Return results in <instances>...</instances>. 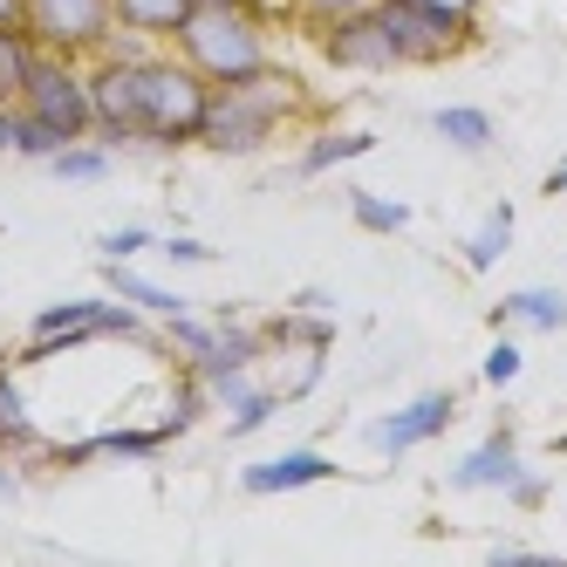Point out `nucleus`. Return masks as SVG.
Wrapping results in <instances>:
<instances>
[{
	"instance_id": "1",
	"label": "nucleus",
	"mask_w": 567,
	"mask_h": 567,
	"mask_svg": "<svg viewBox=\"0 0 567 567\" xmlns=\"http://www.w3.org/2000/svg\"><path fill=\"white\" fill-rule=\"evenodd\" d=\"M308 110V83L288 69H260L254 83H233V90H213V110H206V144L213 157H254L267 151L280 131L295 124V116Z\"/></svg>"
},
{
	"instance_id": "2",
	"label": "nucleus",
	"mask_w": 567,
	"mask_h": 567,
	"mask_svg": "<svg viewBox=\"0 0 567 567\" xmlns=\"http://www.w3.org/2000/svg\"><path fill=\"white\" fill-rule=\"evenodd\" d=\"M178 55L206 75L213 90H233V83H254L260 69H274V34H267V14L254 0H206L185 34H178Z\"/></svg>"
},
{
	"instance_id": "3",
	"label": "nucleus",
	"mask_w": 567,
	"mask_h": 567,
	"mask_svg": "<svg viewBox=\"0 0 567 567\" xmlns=\"http://www.w3.org/2000/svg\"><path fill=\"white\" fill-rule=\"evenodd\" d=\"M206 110H213V83L178 49L144 62V144H157V151L198 144L206 137Z\"/></svg>"
},
{
	"instance_id": "4",
	"label": "nucleus",
	"mask_w": 567,
	"mask_h": 567,
	"mask_svg": "<svg viewBox=\"0 0 567 567\" xmlns=\"http://www.w3.org/2000/svg\"><path fill=\"white\" fill-rule=\"evenodd\" d=\"M96 336H124V342H144L151 336V321H144V308H131L124 295L116 301H55V308H42L28 321V355L42 362V355H62V349H75V342H96Z\"/></svg>"
},
{
	"instance_id": "5",
	"label": "nucleus",
	"mask_w": 567,
	"mask_h": 567,
	"mask_svg": "<svg viewBox=\"0 0 567 567\" xmlns=\"http://www.w3.org/2000/svg\"><path fill=\"white\" fill-rule=\"evenodd\" d=\"M21 110H34L62 144H83V137L96 131V110H90V62L42 49V55H34V69H28Z\"/></svg>"
},
{
	"instance_id": "6",
	"label": "nucleus",
	"mask_w": 567,
	"mask_h": 567,
	"mask_svg": "<svg viewBox=\"0 0 567 567\" xmlns=\"http://www.w3.org/2000/svg\"><path fill=\"white\" fill-rule=\"evenodd\" d=\"M370 14L383 21V34L396 42L403 69H437V62H452V55L472 49V21H452V14L424 8V0H377Z\"/></svg>"
},
{
	"instance_id": "7",
	"label": "nucleus",
	"mask_w": 567,
	"mask_h": 567,
	"mask_svg": "<svg viewBox=\"0 0 567 567\" xmlns=\"http://www.w3.org/2000/svg\"><path fill=\"white\" fill-rule=\"evenodd\" d=\"M28 34L55 55L96 62L116 34V8L110 0H28Z\"/></svg>"
},
{
	"instance_id": "8",
	"label": "nucleus",
	"mask_w": 567,
	"mask_h": 567,
	"mask_svg": "<svg viewBox=\"0 0 567 567\" xmlns=\"http://www.w3.org/2000/svg\"><path fill=\"white\" fill-rule=\"evenodd\" d=\"M144 62H151V55H96V62H90L96 137H110V144L144 137Z\"/></svg>"
},
{
	"instance_id": "9",
	"label": "nucleus",
	"mask_w": 567,
	"mask_h": 567,
	"mask_svg": "<svg viewBox=\"0 0 567 567\" xmlns=\"http://www.w3.org/2000/svg\"><path fill=\"white\" fill-rule=\"evenodd\" d=\"M321 62L342 69V75H390V69H403V55H396V42L383 34L377 14L321 21Z\"/></svg>"
},
{
	"instance_id": "10",
	"label": "nucleus",
	"mask_w": 567,
	"mask_h": 567,
	"mask_svg": "<svg viewBox=\"0 0 567 567\" xmlns=\"http://www.w3.org/2000/svg\"><path fill=\"white\" fill-rule=\"evenodd\" d=\"M452 417H458V396H452V390H424V396L403 403V411H390V417H377V424H362V437H370L377 458H403V452H417L424 437H437Z\"/></svg>"
},
{
	"instance_id": "11",
	"label": "nucleus",
	"mask_w": 567,
	"mask_h": 567,
	"mask_svg": "<svg viewBox=\"0 0 567 567\" xmlns=\"http://www.w3.org/2000/svg\"><path fill=\"white\" fill-rule=\"evenodd\" d=\"M519 472H526L519 437L499 424V431H485V437H478V444H472V452H465L452 472H444V478H452V493H506Z\"/></svg>"
},
{
	"instance_id": "12",
	"label": "nucleus",
	"mask_w": 567,
	"mask_h": 567,
	"mask_svg": "<svg viewBox=\"0 0 567 567\" xmlns=\"http://www.w3.org/2000/svg\"><path fill=\"white\" fill-rule=\"evenodd\" d=\"M0 452H21V458H49L55 452L49 431L34 424V411H28V396L14 383V362L8 355H0Z\"/></svg>"
},
{
	"instance_id": "13",
	"label": "nucleus",
	"mask_w": 567,
	"mask_h": 567,
	"mask_svg": "<svg viewBox=\"0 0 567 567\" xmlns=\"http://www.w3.org/2000/svg\"><path fill=\"white\" fill-rule=\"evenodd\" d=\"M315 478H336V458H321V452H288V458H260L239 472V485H247L254 499H274V493H301V485Z\"/></svg>"
},
{
	"instance_id": "14",
	"label": "nucleus",
	"mask_w": 567,
	"mask_h": 567,
	"mask_svg": "<svg viewBox=\"0 0 567 567\" xmlns=\"http://www.w3.org/2000/svg\"><path fill=\"white\" fill-rule=\"evenodd\" d=\"M485 321H493V329H519V321H526L534 336H560L567 329V295L560 288H519V295H506Z\"/></svg>"
},
{
	"instance_id": "15",
	"label": "nucleus",
	"mask_w": 567,
	"mask_h": 567,
	"mask_svg": "<svg viewBox=\"0 0 567 567\" xmlns=\"http://www.w3.org/2000/svg\"><path fill=\"white\" fill-rule=\"evenodd\" d=\"M110 8H116V28L151 34V42H178L185 21L206 8V0H110Z\"/></svg>"
},
{
	"instance_id": "16",
	"label": "nucleus",
	"mask_w": 567,
	"mask_h": 567,
	"mask_svg": "<svg viewBox=\"0 0 567 567\" xmlns=\"http://www.w3.org/2000/svg\"><path fill=\"white\" fill-rule=\"evenodd\" d=\"M362 151H377V137H370V131H315V137L301 144V157H295V178L342 172V165H355Z\"/></svg>"
},
{
	"instance_id": "17",
	"label": "nucleus",
	"mask_w": 567,
	"mask_h": 567,
	"mask_svg": "<svg viewBox=\"0 0 567 567\" xmlns=\"http://www.w3.org/2000/svg\"><path fill=\"white\" fill-rule=\"evenodd\" d=\"M431 131L452 144V151H493V116H485L478 103H444V110H431Z\"/></svg>"
},
{
	"instance_id": "18",
	"label": "nucleus",
	"mask_w": 567,
	"mask_h": 567,
	"mask_svg": "<svg viewBox=\"0 0 567 567\" xmlns=\"http://www.w3.org/2000/svg\"><path fill=\"white\" fill-rule=\"evenodd\" d=\"M34 55H42V42H34L28 28H0V103H21L28 96V69H34Z\"/></svg>"
},
{
	"instance_id": "19",
	"label": "nucleus",
	"mask_w": 567,
	"mask_h": 567,
	"mask_svg": "<svg viewBox=\"0 0 567 567\" xmlns=\"http://www.w3.org/2000/svg\"><path fill=\"white\" fill-rule=\"evenodd\" d=\"M103 280H110V295H124L131 308H144V315H157V321H165V315H178V308H185V295H172V288H157V280L131 274L124 260H110V267H103Z\"/></svg>"
},
{
	"instance_id": "20",
	"label": "nucleus",
	"mask_w": 567,
	"mask_h": 567,
	"mask_svg": "<svg viewBox=\"0 0 567 567\" xmlns=\"http://www.w3.org/2000/svg\"><path fill=\"white\" fill-rule=\"evenodd\" d=\"M506 247H513V206H493V213H485V226L465 239V267H472V274L499 267V260H506Z\"/></svg>"
},
{
	"instance_id": "21",
	"label": "nucleus",
	"mask_w": 567,
	"mask_h": 567,
	"mask_svg": "<svg viewBox=\"0 0 567 567\" xmlns=\"http://www.w3.org/2000/svg\"><path fill=\"white\" fill-rule=\"evenodd\" d=\"M8 151H14V157H42V165H49V157L62 151V137H55L34 110H21V103H14V110H8Z\"/></svg>"
},
{
	"instance_id": "22",
	"label": "nucleus",
	"mask_w": 567,
	"mask_h": 567,
	"mask_svg": "<svg viewBox=\"0 0 567 567\" xmlns=\"http://www.w3.org/2000/svg\"><path fill=\"white\" fill-rule=\"evenodd\" d=\"M157 329H165V342L185 355V362H198V355H206L213 342H219V321H198L192 308H178V315H165V321H157Z\"/></svg>"
},
{
	"instance_id": "23",
	"label": "nucleus",
	"mask_w": 567,
	"mask_h": 567,
	"mask_svg": "<svg viewBox=\"0 0 567 567\" xmlns=\"http://www.w3.org/2000/svg\"><path fill=\"white\" fill-rule=\"evenodd\" d=\"M349 213L362 233H411V206L403 198H377V192H355L349 198Z\"/></svg>"
},
{
	"instance_id": "24",
	"label": "nucleus",
	"mask_w": 567,
	"mask_h": 567,
	"mask_svg": "<svg viewBox=\"0 0 567 567\" xmlns=\"http://www.w3.org/2000/svg\"><path fill=\"white\" fill-rule=\"evenodd\" d=\"M103 172H110V151H96V144H62L49 157V178H62V185H90Z\"/></svg>"
},
{
	"instance_id": "25",
	"label": "nucleus",
	"mask_w": 567,
	"mask_h": 567,
	"mask_svg": "<svg viewBox=\"0 0 567 567\" xmlns=\"http://www.w3.org/2000/svg\"><path fill=\"white\" fill-rule=\"evenodd\" d=\"M267 342H280V349H329V321L321 315H280V321H267Z\"/></svg>"
},
{
	"instance_id": "26",
	"label": "nucleus",
	"mask_w": 567,
	"mask_h": 567,
	"mask_svg": "<svg viewBox=\"0 0 567 567\" xmlns=\"http://www.w3.org/2000/svg\"><path fill=\"white\" fill-rule=\"evenodd\" d=\"M198 383H206V403H219V411H239V403L260 390L254 370H213V377H198Z\"/></svg>"
},
{
	"instance_id": "27",
	"label": "nucleus",
	"mask_w": 567,
	"mask_h": 567,
	"mask_svg": "<svg viewBox=\"0 0 567 567\" xmlns=\"http://www.w3.org/2000/svg\"><path fill=\"white\" fill-rule=\"evenodd\" d=\"M280 403H288V396H280V390H254V396H247V403H239V411H233L226 437H254V431H267V417L280 411Z\"/></svg>"
},
{
	"instance_id": "28",
	"label": "nucleus",
	"mask_w": 567,
	"mask_h": 567,
	"mask_svg": "<svg viewBox=\"0 0 567 567\" xmlns=\"http://www.w3.org/2000/svg\"><path fill=\"white\" fill-rule=\"evenodd\" d=\"M519 370H526V355H519V342H493V349H485V362H478V377L493 383V390L519 383Z\"/></svg>"
},
{
	"instance_id": "29",
	"label": "nucleus",
	"mask_w": 567,
	"mask_h": 567,
	"mask_svg": "<svg viewBox=\"0 0 567 567\" xmlns=\"http://www.w3.org/2000/svg\"><path fill=\"white\" fill-rule=\"evenodd\" d=\"M288 8H295L301 21H315V28H321V21H342V14H370L377 0H288Z\"/></svg>"
},
{
	"instance_id": "30",
	"label": "nucleus",
	"mask_w": 567,
	"mask_h": 567,
	"mask_svg": "<svg viewBox=\"0 0 567 567\" xmlns=\"http://www.w3.org/2000/svg\"><path fill=\"white\" fill-rule=\"evenodd\" d=\"M144 247H157V239H151V226H124V233H110V239H103V254H110V260L144 254Z\"/></svg>"
},
{
	"instance_id": "31",
	"label": "nucleus",
	"mask_w": 567,
	"mask_h": 567,
	"mask_svg": "<svg viewBox=\"0 0 567 567\" xmlns=\"http://www.w3.org/2000/svg\"><path fill=\"white\" fill-rule=\"evenodd\" d=\"M506 499H513V506H519V513H534V506H540V499H547V478H540V472H519V478H513V485H506Z\"/></svg>"
},
{
	"instance_id": "32",
	"label": "nucleus",
	"mask_w": 567,
	"mask_h": 567,
	"mask_svg": "<svg viewBox=\"0 0 567 567\" xmlns=\"http://www.w3.org/2000/svg\"><path fill=\"white\" fill-rule=\"evenodd\" d=\"M485 567H567L560 554H534V547H506V554H493Z\"/></svg>"
},
{
	"instance_id": "33",
	"label": "nucleus",
	"mask_w": 567,
	"mask_h": 567,
	"mask_svg": "<svg viewBox=\"0 0 567 567\" xmlns=\"http://www.w3.org/2000/svg\"><path fill=\"white\" fill-rule=\"evenodd\" d=\"M165 254L185 260V267H206V260H213V247H198V239H165Z\"/></svg>"
},
{
	"instance_id": "34",
	"label": "nucleus",
	"mask_w": 567,
	"mask_h": 567,
	"mask_svg": "<svg viewBox=\"0 0 567 567\" xmlns=\"http://www.w3.org/2000/svg\"><path fill=\"white\" fill-rule=\"evenodd\" d=\"M424 8H437V14H452V21H478V8H485V0H424Z\"/></svg>"
},
{
	"instance_id": "35",
	"label": "nucleus",
	"mask_w": 567,
	"mask_h": 567,
	"mask_svg": "<svg viewBox=\"0 0 567 567\" xmlns=\"http://www.w3.org/2000/svg\"><path fill=\"white\" fill-rule=\"evenodd\" d=\"M0 28H28V0H0Z\"/></svg>"
},
{
	"instance_id": "36",
	"label": "nucleus",
	"mask_w": 567,
	"mask_h": 567,
	"mask_svg": "<svg viewBox=\"0 0 567 567\" xmlns=\"http://www.w3.org/2000/svg\"><path fill=\"white\" fill-rule=\"evenodd\" d=\"M547 192H554V198H567V151H560V165L547 172Z\"/></svg>"
},
{
	"instance_id": "37",
	"label": "nucleus",
	"mask_w": 567,
	"mask_h": 567,
	"mask_svg": "<svg viewBox=\"0 0 567 567\" xmlns=\"http://www.w3.org/2000/svg\"><path fill=\"white\" fill-rule=\"evenodd\" d=\"M0 151H8V103H0Z\"/></svg>"
},
{
	"instance_id": "38",
	"label": "nucleus",
	"mask_w": 567,
	"mask_h": 567,
	"mask_svg": "<svg viewBox=\"0 0 567 567\" xmlns=\"http://www.w3.org/2000/svg\"><path fill=\"white\" fill-rule=\"evenodd\" d=\"M0 493H14V472L8 465H0Z\"/></svg>"
},
{
	"instance_id": "39",
	"label": "nucleus",
	"mask_w": 567,
	"mask_h": 567,
	"mask_svg": "<svg viewBox=\"0 0 567 567\" xmlns=\"http://www.w3.org/2000/svg\"><path fill=\"white\" fill-rule=\"evenodd\" d=\"M560 452H567V431H560Z\"/></svg>"
}]
</instances>
